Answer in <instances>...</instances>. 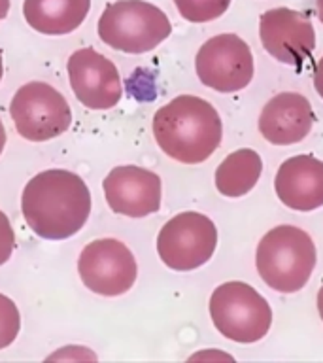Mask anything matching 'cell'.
I'll return each mask as SVG.
<instances>
[{
    "instance_id": "14",
    "label": "cell",
    "mask_w": 323,
    "mask_h": 363,
    "mask_svg": "<svg viewBox=\"0 0 323 363\" xmlns=\"http://www.w3.org/2000/svg\"><path fill=\"white\" fill-rule=\"evenodd\" d=\"M278 199L288 208L310 212L323 206V161L314 155H295L280 164L274 180Z\"/></svg>"
},
{
    "instance_id": "5",
    "label": "cell",
    "mask_w": 323,
    "mask_h": 363,
    "mask_svg": "<svg viewBox=\"0 0 323 363\" xmlns=\"http://www.w3.org/2000/svg\"><path fill=\"white\" fill-rule=\"evenodd\" d=\"M210 316L215 329L234 342H257L268 333L271 305L246 282H225L210 297Z\"/></svg>"
},
{
    "instance_id": "12",
    "label": "cell",
    "mask_w": 323,
    "mask_h": 363,
    "mask_svg": "<svg viewBox=\"0 0 323 363\" xmlns=\"http://www.w3.org/2000/svg\"><path fill=\"white\" fill-rule=\"evenodd\" d=\"M108 206L115 214L146 218L161 208V178L152 170L123 164L110 170L104 178Z\"/></svg>"
},
{
    "instance_id": "3",
    "label": "cell",
    "mask_w": 323,
    "mask_h": 363,
    "mask_svg": "<svg viewBox=\"0 0 323 363\" xmlns=\"http://www.w3.org/2000/svg\"><path fill=\"white\" fill-rule=\"evenodd\" d=\"M257 272L268 288L295 294L308 284L316 267V246L306 231L295 225H278L257 244Z\"/></svg>"
},
{
    "instance_id": "25",
    "label": "cell",
    "mask_w": 323,
    "mask_h": 363,
    "mask_svg": "<svg viewBox=\"0 0 323 363\" xmlns=\"http://www.w3.org/2000/svg\"><path fill=\"white\" fill-rule=\"evenodd\" d=\"M2 72H4V68H2V55H0V79H2Z\"/></svg>"
},
{
    "instance_id": "9",
    "label": "cell",
    "mask_w": 323,
    "mask_h": 363,
    "mask_svg": "<svg viewBox=\"0 0 323 363\" xmlns=\"http://www.w3.org/2000/svg\"><path fill=\"white\" fill-rule=\"evenodd\" d=\"M198 79L220 93H237L254 78V55L249 45L234 34L210 38L195 59Z\"/></svg>"
},
{
    "instance_id": "17",
    "label": "cell",
    "mask_w": 323,
    "mask_h": 363,
    "mask_svg": "<svg viewBox=\"0 0 323 363\" xmlns=\"http://www.w3.org/2000/svg\"><path fill=\"white\" fill-rule=\"evenodd\" d=\"M231 0H176V6L187 21H212L227 10Z\"/></svg>"
},
{
    "instance_id": "8",
    "label": "cell",
    "mask_w": 323,
    "mask_h": 363,
    "mask_svg": "<svg viewBox=\"0 0 323 363\" xmlns=\"http://www.w3.org/2000/svg\"><path fill=\"white\" fill-rule=\"evenodd\" d=\"M78 272L85 288L104 297L127 294L136 282L138 265L132 252L115 238H98L84 248Z\"/></svg>"
},
{
    "instance_id": "16",
    "label": "cell",
    "mask_w": 323,
    "mask_h": 363,
    "mask_svg": "<svg viewBox=\"0 0 323 363\" xmlns=\"http://www.w3.org/2000/svg\"><path fill=\"white\" fill-rule=\"evenodd\" d=\"M263 172V161L259 153L242 147L227 155L215 170V187L225 197H242L259 182Z\"/></svg>"
},
{
    "instance_id": "23",
    "label": "cell",
    "mask_w": 323,
    "mask_h": 363,
    "mask_svg": "<svg viewBox=\"0 0 323 363\" xmlns=\"http://www.w3.org/2000/svg\"><path fill=\"white\" fill-rule=\"evenodd\" d=\"M8 8H10V2L8 0H0V19H4L6 13H8Z\"/></svg>"
},
{
    "instance_id": "19",
    "label": "cell",
    "mask_w": 323,
    "mask_h": 363,
    "mask_svg": "<svg viewBox=\"0 0 323 363\" xmlns=\"http://www.w3.org/2000/svg\"><path fill=\"white\" fill-rule=\"evenodd\" d=\"M13 246H16L13 227L8 220V216L0 210V265H4L6 261L10 259L13 254Z\"/></svg>"
},
{
    "instance_id": "21",
    "label": "cell",
    "mask_w": 323,
    "mask_h": 363,
    "mask_svg": "<svg viewBox=\"0 0 323 363\" xmlns=\"http://www.w3.org/2000/svg\"><path fill=\"white\" fill-rule=\"evenodd\" d=\"M317 311H319V316L323 320V282H322V288L317 291Z\"/></svg>"
},
{
    "instance_id": "20",
    "label": "cell",
    "mask_w": 323,
    "mask_h": 363,
    "mask_svg": "<svg viewBox=\"0 0 323 363\" xmlns=\"http://www.w3.org/2000/svg\"><path fill=\"white\" fill-rule=\"evenodd\" d=\"M314 87H316L317 95L323 99V57L317 61L316 68H314Z\"/></svg>"
},
{
    "instance_id": "2",
    "label": "cell",
    "mask_w": 323,
    "mask_h": 363,
    "mask_svg": "<svg viewBox=\"0 0 323 363\" xmlns=\"http://www.w3.org/2000/svg\"><path fill=\"white\" fill-rule=\"evenodd\" d=\"M221 118L208 101L180 95L153 116V136L169 157L198 164L212 157L221 144Z\"/></svg>"
},
{
    "instance_id": "6",
    "label": "cell",
    "mask_w": 323,
    "mask_h": 363,
    "mask_svg": "<svg viewBox=\"0 0 323 363\" xmlns=\"http://www.w3.org/2000/svg\"><path fill=\"white\" fill-rule=\"evenodd\" d=\"M10 113L17 133L30 142L57 138L72 125L67 99L45 82L23 85L11 99Z\"/></svg>"
},
{
    "instance_id": "18",
    "label": "cell",
    "mask_w": 323,
    "mask_h": 363,
    "mask_svg": "<svg viewBox=\"0 0 323 363\" xmlns=\"http://www.w3.org/2000/svg\"><path fill=\"white\" fill-rule=\"evenodd\" d=\"M19 329H21V316L16 303L0 294V350L8 348L16 340Z\"/></svg>"
},
{
    "instance_id": "4",
    "label": "cell",
    "mask_w": 323,
    "mask_h": 363,
    "mask_svg": "<svg viewBox=\"0 0 323 363\" xmlns=\"http://www.w3.org/2000/svg\"><path fill=\"white\" fill-rule=\"evenodd\" d=\"M170 23L163 11L140 0L110 4L98 21V36L112 50L147 53L169 38Z\"/></svg>"
},
{
    "instance_id": "24",
    "label": "cell",
    "mask_w": 323,
    "mask_h": 363,
    "mask_svg": "<svg viewBox=\"0 0 323 363\" xmlns=\"http://www.w3.org/2000/svg\"><path fill=\"white\" fill-rule=\"evenodd\" d=\"M317 11H319V19L323 23V0H317Z\"/></svg>"
},
{
    "instance_id": "22",
    "label": "cell",
    "mask_w": 323,
    "mask_h": 363,
    "mask_svg": "<svg viewBox=\"0 0 323 363\" xmlns=\"http://www.w3.org/2000/svg\"><path fill=\"white\" fill-rule=\"evenodd\" d=\"M4 146H6V129H4V123L0 121V153L4 152Z\"/></svg>"
},
{
    "instance_id": "11",
    "label": "cell",
    "mask_w": 323,
    "mask_h": 363,
    "mask_svg": "<svg viewBox=\"0 0 323 363\" xmlns=\"http://www.w3.org/2000/svg\"><path fill=\"white\" fill-rule=\"evenodd\" d=\"M261 42L276 61L302 68L316 48V34L308 17L299 11L272 10L261 17Z\"/></svg>"
},
{
    "instance_id": "7",
    "label": "cell",
    "mask_w": 323,
    "mask_h": 363,
    "mask_svg": "<svg viewBox=\"0 0 323 363\" xmlns=\"http://www.w3.org/2000/svg\"><path fill=\"white\" fill-rule=\"evenodd\" d=\"M217 246V227L208 216L181 212L164 223L157 237L159 257L172 271H195L208 263Z\"/></svg>"
},
{
    "instance_id": "13",
    "label": "cell",
    "mask_w": 323,
    "mask_h": 363,
    "mask_svg": "<svg viewBox=\"0 0 323 363\" xmlns=\"http://www.w3.org/2000/svg\"><path fill=\"white\" fill-rule=\"evenodd\" d=\"M314 121L312 104L306 96L299 93H280L263 108L259 133L274 146H291L310 135Z\"/></svg>"
},
{
    "instance_id": "1",
    "label": "cell",
    "mask_w": 323,
    "mask_h": 363,
    "mask_svg": "<svg viewBox=\"0 0 323 363\" xmlns=\"http://www.w3.org/2000/svg\"><path fill=\"white\" fill-rule=\"evenodd\" d=\"M21 210L38 237L64 240L74 237L89 218V187L70 170H44L23 189Z\"/></svg>"
},
{
    "instance_id": "10",
    "label": "cell",
    "mask_w": 323,
    "mask_h": 363,
    "mask_svg": "<svg viewBox=\"0 0 323 363\" xmlns=\"http://www.w3.org/2000/svg\"><path fill=\"white\" fill-rule=\"evenodd\" d=\"M67 70L74 95L84 106L91 110H110L121 101L123 87L118 68L93 48L72 53Z\"/></svg>"
},
{
    "instance_id": "15",
    "label": "cell",
    "mask_w": 323,
    "mask_h": 363,
    "mask_svg": "<svg viewBox=\"0 0 323 363\" xmlns=\"http://www.w3.org/2000/svg\"><path fill=\"white\" fill-rule=\"evenodd\" d=\"M91 0H25L28 25L42 34H68L84 23Z\"/></svg>"
}]
</instances>
